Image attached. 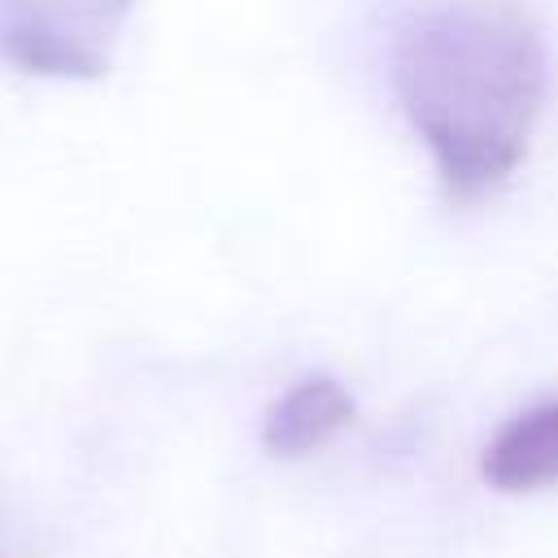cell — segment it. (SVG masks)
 <instances>
[{
    "mask_svg": "<svg viewBox=\"0 0 558 558\" xmlns=\"http://www.w3.org/2000/svg\"><path fill=\"white\" fill-rule=\"evenodd\" d=\"M392 92L453 201L497 192L532 148L549 52L510 0H436L392 39Z\"/></svg>",
    "mask_w": 558,
    "mask_h": 558,
    "instance_id": "1",
    "label": "cell"
},
{
    "mask_svg": "<svg viewBox=\"0 0 558 558\" xmlns=\"http://www.w3.org/2000/svg\"><path fill=\"white\" fill-rule=\"evenodd\" d=\"M135 0H0V61L39 78H100Z\"/></svg>",
    "mask_w": 558,
    "mask_h": 558,
    "instance_id": "2",
    "label": "cell"
},
{
    "mask_svg": "<svg viewBox=\"0 0 558 558\" xmlns=\"http://www.w3.org/2000/svg\"><path fill=\"white\" fill-rule=\"evenodd\" d=\"M353 397L331 375H305L292 388H283L266 418H262V445L270 458H305L336 440L353 423Z\"/></svg>",
    "mask_w": 558,
    "mask_h": 558,
    "instance_id": "3",
    "label": "cell"
},
{
    "mask_svg": "<svg viewBox=\"0 0 558 558\" xmlns=\"http://www.w3.org/2000/svg\"><path fill=\"white\" fill-rule=\"evenodd\" d=\"M480 475L497 493H536L558 484V397L506 418L484 445Z\"/></svg>",
    "mask_w": 558,
    "mask_h": 558,
    "instance_id": "4",
    "label": "cell"
}]
</instances>
